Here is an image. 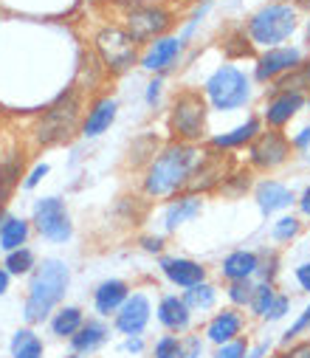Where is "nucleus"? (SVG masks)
Instances as JSON below:
<instances>
[{
	"instance_id": "nucleus-1",
	"label": "nucleus",
	"mask_w": 310,
	"mask_h": 358,
	"mask_svg": "<svg viewBox=\"0 0 310 358\" xmlns=\"http://www.w3.org/2000/svg\"><path fill=\"white\" fill-rule=\"evenodd\" d=\"M197 161H200V152L189 144H175V147L164 150L147 169L144 189L150 195H169L181 187H186Z\"/></svg>"
},
{
	"instance_id": "nucleus-2",
	"label": "nucleus",
	"mask_w": 310,
	"mask_h": 358,
	"mask_svg": "<svg viewBox=\"0 0 310 358\" xmlns=\"http://www.w3.org/2000/svg\"><path fill=\"white\" fill-rule=\"evenodd\" d=\"M68 265L62 259H45L29 285V302H26V319L40 322L51 313V308L65 296L68 288Z\"/></svg>"
},
{
	"instance_id": "nucleus-3",
	"label": "nucleus",
	"mask_w": 310,
	"mask_h": 358,
	"mask_svg": "<svg viewBox=\"0 0 310 358\" xmlns=\"http://www.w3.org/2000/svg\"><path fill=\"white\" fill-rule=\"evenodd\" d=\"M296 29V12L290 6H265L262 12H257L251 20H248V34L254 43L260 45H276L282 40H288Z\"/></svg>"
},
{
	"instance_id": "nucleus-4",
	"label": "nucleus",
	"mask_w": 310,
	"mask_h": 358,
	"mask_svg": "<svg viewBox=\"0 0 310 358\" xmlns=\"http://www.w3.org/2000/svg\"><path fill=\"white\" fill-rule=\"evenodd\" d=\"M206 94H209V99L218 110H237L248 102V79L243 71L223 65L206 82Z\"/></svg>"
},
{
	"instance_id": "nucleus-5",
	"label": "nucleus",
	"mask_w": 310,
	"mask_h": 358,
	"mask_svg": "<svg viewBox=\"0 0 310 358\" xmlns=\"http://www.w3.org/2000/svg\"><path fill=\"white\" fill-rule=\"evenodd\" d=\"M76 119H79V94L76 91H68L62 94L51 108L48 113L43 116L40 122V141L43 144H59V141H68L71 133L76 130Z\"/></svg>"
},
{
	"instance_id": "nucleus-6",
	"label": "nucleus",
	"mask_w": 310,
	"mask_h": 358,
	"mask_svg": "<svg viewBox=\"0 0 310 358\" xmlns=\"http://www.w3.org/2000/svg\"><path fill=\"white\" fill-rule=\"evenodd\" d=\"M206 127V105L197 91H183L178 94L172 105V130L183 141H195L203 136Z\"/></svg>"
},
{
	"instance_id": "nucleus-7",
	"label": "nucleus",
	"mask_w": 310,
	"mask_h": 358,
	"mask_svg": "<svg viewBox=\"0 0 310 358\" xmlns=\"http://www.w3.org/2000/svg\"><path fill=\"white\" fill-rule=\"evenodd\" d=\"M96 48H99L101 59H105V65L113 68V71H125V68H130L136 62V40L122 29L99 31Z\"/></svg>"
},
{
	"instance_id": "nucleus-8",
	"label": "nucleus",
	"mask_w": 310,
	"mask_h": 358,
	"mask_svg": "<svg viewBox=\"0 0 310 358\" xmlns=\"http://www.w3.org/2000/svg\"><path fill=\"white\" fill-rule=\"evenodd\" d=\"M229 172H232V155H226V152H206V155L195 164L186 187H189L192 192L215 189L218 184H226V181H229Z\"/></svg>"
},
{
	"instance_id": "nucleus-9",
	"label": "nucleus",
	"mask_w": 310,
	"mask_h": 358,
	"mask_svg": "<svg viewBox=\"0 0 310 358\" xmlns=\"http://www.w3.org/2000/svg\"><path fill=\"white\" fill-rule=\"evenodd\" d=\"M34 223L40 234L54 243H65L71 237V217L65 212V203L57 198H45L34 206Z\"/></svg>"
},
{
	"instance_id": "nucleus-10",
	"label": "nucleus",
	"mask_w": 310,
	"mask_h": 358,
	"mask_svg": "<svg viewBox=\"0 0 310 358\" xmlns=\"http://www.w3.org/2000/svg\"><path fill=\"white\" fill-rule=\"evenodd\" d=\"M169 26V12L155 6H136L127 15V34L133 40H150Z\"/></svg>"
},
{
	"instance_id": "nucleus-11",
	"label": "nucleus",
	"mask_w": 310,
	"mask_h": 358,
	"mask_svg": "<svg viewBox=\"0 0 310 358\" xmlns=\"http://www.w3.org/2000/svg\"><path fill=\"white\" fill-rule=\"evenodd\" d=\"M288 138L276 130H268V133H260L254 141H251V164L254 166H262V169H271L276 164H282L288 158Z\"/></svg>"
},
{
	"instance_id": "nucleus-12",
	"label": "nucleus",
	"mask_w": 310,
	"mask_h": 358,
	"mask_svg": "<svg viewBox=\"0 0 310 358\" xmlns=\"http://www.w3.org/2000/svg\"><path fill=\"white\" fill-rule=\"evenodd\" d=\"M150 322V302L144 294H133L127 296V302L122 305L119 316H116V327L127 336H139Z\"/></svg>"
},
{
	"instance_id": "nucleus-13",
	"label": "nucleus",
	"mask_w": 310,
	"mask_h": 358,
	"mask_svg": "<svg viewBox=\"0 0 310 358\" xmlns=\"http://www.w3.org/2000/svg\"><path fill=\"white\" fill-rule=\"evenodd\" d=\"M299 62H302V54H299L296 48H271L265 57H260L257 79H260V82L274 79V76H279V73L293 71Z\"/></svg>"
},
{
	"instance_id": "nucleus-14",
	"label": "nucleus",
	"mask_w": 310,
	"mask_h": 358,
	"mask_svg": "<svg viewBox=\"0 0 310 358\" xmlns=\"http://www.w3.org/2000/svg\"><path fill=\"white\" fill-rule=\"evenodd\" d=\"M164 274L175 282V285H183V288H192V285H200L203 277H206V268L192 262V259H164L161 262Z\"/></svg>"
},
{
	"instance_id": "nucleus-15",
	"label": "nucleus",
	"mask_w": 310,
	"mask_h": 358,
	"mask_svg": "<svg viewBox=\"0 0 310 358\" xmlns=\"http://www.w3.org/2000/svg\"><path fill=\"white\" fill-rule=\"evenodd\" d=\"M302 94H276L265 108V122L271 127H282L293 119V113L302 108Z\"/></svg>"
},
{
	"instance_id": "nucleus-16",
	"label": "nucleus",
	"mask_w": 310,
	"mask_h": 358,
	"mask_svg": "<svg viewBox=\"0 0 310 358\" xmlns=\"http://www.w3.org/2000/svg\"><path fill=\"white\" fill-rule=\"evenodd\" d=\"M113 119H116V102L113 99H99L90 110H87V119H85V124H82V133L85 136H101L111 124H113Z\"/></svg>"
},
{
	"instance_id": "nucleus-17",
	"label": "nucleus",
	"mask_w": 310,
	"mask_h": 358,
	"mask_svg": "<svg viewBox=\"0 0 310 358\" xmlns=\"http://www.w3.org/2000/svg\"><path fill=\"white\" fill-rule=\"evenodd\" d=\"M127 302V285L122 280H108L96 288V310L101 316H111Z\"/></svg>"
},
{
	"instance_id": "nucleus-18",
	"label": "nucleus",
	"mask_w": 310,
	"mask_h": 358,
	"mask_svg": "<svg viewBox=\"0 0 310 358\" xmlns=\"http://www.w3.org/2000/svg\"><path fill=\"white\" fill-rule=\"evenodd\" d=\"M260 268V259L254 251H234L223 259V277L237 282V280H248L254 271Z\"/></svg>"
},
{
	"instance_id": "nucleus-19",
	"label": "nucleus",
	"mask_w": 310,
	"mask_h": 358,
	"mask_svg": "<svg viewBox=\"0 0 310 358\" xmlns=\"http://www.w3.org/2000/svg\"><path fill=\"white\" fill-rule=\"evenodd\" d=\"M290 201H293V192L285 189V187L276 184V181H265V184L257 187V203H260V209H262L265 215L290 206Z\"/></svg>"
},
{
	"instance_id": "nucleus-20",
	"label": "nucleus",
	"mask_w": 310,
	"mask_h": 358,
	"mask_svg": "<svg viewBox=\"0 0 310 358\" xmlns=\"http://www.w3.org/2000/svg\"><path fill=\"white\" fill-rule=\"evenodd\" d=\"M158 319H161V324L169 327V330H186V324H189V308H186L183 299L167 296V299H161Z\"/></svg>"
},
{
	"instance_id": "nucleus-21",
	"label": "nucleus",
	"mask_w": 310,
	"mask_h": 358,
	"mask_svg": "<svg viewBox=\"0 0 310 358\" xmlns=\"http://www.w3.org/2000/svg\"><path fill=\"white\" fill-rule=\"evenodd\" d=\"M178 51H181V43L178 40H158V43H153V48L147 51V57H144V68L147 71H164V68H169L172 65V59L178 57Z\"/></svg>"
},
{
	"instance_id": "nucleus-22",
	"label": "nucleus",
	"mask_w": 310,
	"mask_h": 358,
	"mask_svg": "<svg viewBox=\"0 0 310 358\" xmlns=\"http://www.w3.org/2000/svg\"><path fill=\"white\" fill-rule=\"evenodd\" d=\"M105 338H108L105 324L87 322V324H82V327L71 336V344H73V350H79V352H93L99 344H105Z\"/></svg>"
},
{
	"instance_id": "nucleus-23",
	"label": "nucleus",
	"mask_w": 310,
	"mask_h": 358,
	"mask_svg": "<svg viewBox=\"0 0 310 358\" xmlns=\"http://www.w3.org/2000/svg\"><path fill=\"white\" fill-rule=\"evenodd\" d=\"M240 316L234 313V310H223L212 324H209V333H206V336H209L215 344H229L237 333H240Z\"/></svg>"
},
{
	"instance_id": "nucleus-24",
	"label": "nucleus",
	"mask_w": 310,
	"mask_h": 358,
	"mask_svg": "<svg viewBox=\"0 0 310 358\" xmlns=\"http://www.w3.org/2000/svg\"><path fill=\"white\" fill-rule=\"evenodd\" d=\"M310 87V62H299L293 71L282 73V79H276V94H302Z\"/></svg>"
},
{
	"instance_id": "nucleus-25",
	"label": "nucleus",
	"mask_w": 310,
	"mask_h": 358,
	"mask_svg": "<svg viewBox=\"0 0 310 358\" xmlns=\"http://www.w3.org/2000/svg\"><path fill=\"white\" fill-rule=\"evenodd\" d=\"M257 136H260V119H248L243 127H237V130H232L226 136H215L212 147L215 150H229V147H240L246 141H254Z\"/></svg>"
},
{
	"instance_id": "nucleus-26",
	"label": "nucleus",
	"mask_w": 310,
	"mask_h": 358,
	"mask_svg": "<svg viewBox=\"0 0 310 358\" xmlns=\"http://www.w3.org/2000/svg\"><path fill=\"white\" fill-rule=\"evenodd\" d=\"M26 237H29V223H23L17 217H6L0 223V248H6V251L23 248Z\"/></svg>"
},
{
	"instance_id": "nucleus-27",
	"label": "nucleus",
	"mask_w": 310,
	"mask_h": 358,
	"mask_svg": "<svg viewBox=\"0 0 310 358\" xmlns=\"http://www.w3.org/2000/svg\"><path fill=\"white\" fill-rule=\"evenodd\" d=\"M12 355L15 358H43V344L31 330H17L12 338Z\"/></svg>"
},
{
	"instance_id": "nucleus-28",
	"label": "nucleus",
	"mask_w": 310,
	"mask_h": 358,
	"mask_svg": "<svg viewBox=\"0 0 310 358\" xmlns=\"http://www.w3.org/2000/svg\"><path fill=\"white\" fill-rule=\"evenodd\" d=\"M197 212H200V201H195V198H181V201H178V203H172V206H169V212H167V229L181 226L183 220L195 217Z\"/></svg>"
},
{
	"instance_id": "nucleus-29",
	"label": "nucleus",
	"mask_w": 310,
	"mask_h": 358,
	"mask_svg": "<svg viewBox=\"0 0 310 358\" xmlns=\"http://www.w3.org/2000/svg\"><path fill=\"white\" fill-rule=\"evenodd\" d=\"M54 336H73L79 327H82V310L79 308H65V310H59L57 313V319H54Z\"/></svg>"
},
{
	"instance_id": "nucleus-30",
	"label": "nucleus",
	"mask_w": 310,
	"mask_h": 358,
	"mask_svg": "<svg viewBox=\"0 0 310 358\" xmlns=\"http://www.w3.org/2000/svg\"><path fill=\"white\" fill-rule=\"evenodd\" d=\"M183 302H186V308H203L206 310V308L215 305V288L212 285H203V282L200 285H192L186 291V299Z\"/></svg>"
},
{
	"instance_id": "nucleus-31",
	"label": "nucleus",
	"mask_w": 310,
	"mask_h": 358,
	"mask_svg": "<svg viewBox=\"0 0 310 358\" xmlns=\"http://www.w3.org/2000/svg\"><path fill=\"white\" fill-rule=\"evenodd\" d=\"M274 299H276V294H274V288L265 282V285H257L254 288V296H251V308H254V313L257 316H268V310H271V305H274Z\"/></svg>"
},
{
	"instance_id": "nucleus-32",
	"label": "nucleus",
	"mask_w": 310,
	"mask_h": 358,
	"mask_svg": "<svg viewBox=\"0 0 310 358\" xmlns=\"http://www.w3.org/2000/svg\"><path fill=\"white\" fill-rule=\"evenodd\" d=\"M31 265H34V254H31L29 248H15V251H9V257H6V268H9L12 274H26Z\"/></svg>"
},
{
	"instance_id": "nucleus-33",
	"label": "nucleus",
	"mask_w": 310,
	"mask_h": 358,
	"mask_svg": "<svg viewBox=\"0 0 310 358\" xmlns=\"http://www.w3.org/2000/svg\"><path fill=\"white\" fill-rule=\"evenodd\" d=\"M181 355H183V347H181V341H178L175 336L158 338V344H155V358H181Z\"/></svg>"
},
{
	"instance_id": "nucleus-34",
	"label": "nucleus",
	"mask_w": 310,
	"mask_h": 358,
	"mask_svg": "<svg viewBox=\"0 0 310 358\" xmlns=\"http://www.w3.org/2000/svg\"><path fill=\"white\" fill-rule=\"evenodd\" d=\"M229 296H232V302L246 305V302H251V296H254V285H251L248 280H237V282L229 288Z\"/></svg>"
},
{
	"instance_id": "nucleus-35",
	"label": "nucleus",
	"mask_w": 310,
	"mask_h": 358,
	"mask_svg": "<svg viewBox=\"0 0 310 358\" xmlns=\"http://www.w3.org/2000/svg\"><path fill=\"white\" fill-rule=\"evenodd\" d=\"M296 231H299V220L296 217H282L274 226V237L276 240H290V237H296Z\"/></svg>"
},
{
	"instance_id": "nucleus-36",
	"label": "nucleus",
	"mask_w": 310,
	"mask_h": 358,
	"mask_svg": "<svg viewBox=\"0 0 310 358\" xmlns=\"http://www.w3.org/2000/svg\"><path fill=\"white\" fill-rule=\"evenodd\" d=\"M215 358H246V341H229V344H223L215 352Z\"/></svg>"
},
{
	"instance_id": "nucleus-37",
	"label": "nucleus",
	"mask_w": 310,
	"mask_h": 358,
	"mask_svg": "<svg viewBox=\"0 0 310 358\" xmlns=\"http://www.w3.org/2000/svg\"><path fill=\"white\" fill-rule=\"evenodd\" d=\"M304 327H310V305L304 308V313H302V319H299V322H296V324H293V327H290V330L285 333V341H290L293 336H299V333H302Z\"/></svg>"
},
{
	"instance_id": "nucleus-38",
	"label": "nucleus",
	"mask_w": 310,
	"mask_h": 358,
	"mask_svg": "<svg viewBox=\"0 0 310 358\" xmlns=\"http://www.w3.org/2000/svg\"><path fill=\"white\" fill-rule=\"evenodd\" d=\"M285 310H288V299L285 296H276L274 305H271V310H268V319H279V316H285Z\"/></svg>"
},
{
	"instance_id": "nucleus-39",
	"label": "nucleus",
	"mask_w": 310,
	"mask_h": 358,
	"mask_svg": "<svg viewBox=\"0 0 310 358\" xmlns=\"http://www.w3.org/2000/svg\"><path fill=\"white\" fill-rule=\"evenodd\" d=\"M296 280H299V285L304 291H310V262H304V265L296 268Z\"/></svg>"
},
{
	"instance_id": "nucleus-40",
	"label": "nucleus",
	"mask_w": 310,
	"mask_h": 358,
	"mask_svg": "<svg viewBox=\"0 0 310 358\" xmlns=\"http://www.w3.org/2000/svg\"><path fill=\"white\" fill-rule=\"evenodd\" d=\"M45 172H48V166H45V164H43V166H37V169H34V172H31V175L26 178V189H31V187H37V184H40V178H43Z\"/></svg>"
},
{
	"instance_id": "nucleus-41",
	"label": "nucleus",
	"mask_w": 310,
	"mask_h": 358,
	"mask_svg": "<svg viewBox=\"0 0 310 358\" xmlns=\"http://www.w3.org/2000/svg\"><path fill=\"white\" fill-rule=\"evenodd\" d=\"M293 144H296L299 150H304V147H310V127H304V130H302V133H299V136L293 138Z\"/></svg>"
},
{
	"instance_id": "nucleus-42",
	"label": "nucleus",
	"mask_w": 310,
	"mask_h": 358,
	"mask_svg": "<svg viewBox=\"0 0 310 358\" xmlns=\"http://www.w3.org/2000/svg\"><path fill=\"white\" fill-rule=\"evenodd\" d=\"M282 358H310V341L307 344H299L290 355H282Z\"/></svg>"
},
{
	"instance_id": "nucleus-43",
	"label": "nucleus",
	"mask_w": 310,
	"mask_h": 358,
	"mask_svg": "<svg viewBox=\"0 0 310 358\" xmlns=\"http://www.w3.org/2000/svg\"><path fill=\"white\" fill-rule=\"evenodd\" d=\"M197 355H200V341H197V338H192V341H189V350H186L181 358H197Z\"/></svg>"
},
{
	"instance_id": "nucleus-44",
	"label": "nucleus",
	"mask_w": 310,
	"mask_h": 358,
	"mask_svg": "<svg viewBox=\"0 0 310 358\" xmlns=\"http://www.w3.org/2000/svg\"><path fill=\"white\" fill-rule=\"evenodd\" d=\"M299 206H302V212H304V215H310V187L304 189V195H302V201H299Z\"/></svg>"
},
{
	"instance_id": "nucleus-45",
	"label": "nucleus",
	"mask_w": 310,
	"mask_h": 358,
	"mask_svg": "<svg viewBox=\"0 0 310 358\" xmlns=\"http://www.w3.org/2000/svg\"><path fill=\"white\" fill-rule=\"evenodd\" d=\"M6 288H9V271H3V268H0V296L6 294Z\"/></svg>"
},
{
	"instance_id": "nucleus-46",
	"label": "nucleus",
	"mask_w": 310,
	"mask_h": 358,
	"mask_svg": "<svg viewBox=\"0 0 310 358\" xmlns=\"http://www.w3.org/2000/svg\"><path fill=\"white\" fill-rule=\"evenodd\" d=\"M144 248H147V251H161V240H158V237H155V240L150 237V240H144Z\"/></svg>"
},
{
	"instance_id": "nucleus-47",
	"label": "nucleus",
	"mask_w": 310,
	"mask_h": 358,
	"mask_svg": "<svg viewBox=\"0 0 310 358\" xmlns=\"http://www.w3.org/2000/svg\"><path fill=\"white\" fill-rule=\"evenodd\" d=\"M158 87H161V82H153V85H150V94H147V99H150V102H155V99H158Z\"/></svg>"
},
{
	"instance_id": "nucleus-48",
	"label": "nucleus",
	"mask_w": 310,
	"mask_h": 358,
	"mask_svg": "<svg viewBox=\"0 0 310 358\" xmlns=\"http://www.w3.org/2000/svg\"><path fill=\"white\" fill-rule=\"evenodd\" d=\"M127 350H136V352H139V350H141V341H139V338H130V341H127Z\"/></svg>"
},
{
	"instance_id": "nucleus-49",
	"label": "nucleus",
	"mask_w": 310,
	"mask_h": 358,
	"mask_svg": "<svg viewBox=\"0 0 310 358\" xmlns=\"http://www.w3.org/2000/svg\"><path fill=\"white\" fill-rule=\"evenodd\" d=\"M68 358H76V355H68Z\"/></svg>"
},
{
	"instance_id": "nucleus-50",
	"label": "nucleus",
	"mask_w": 310,
	"mask_h": 358,
	"mask_svg": "<svg viewBox=\"0 0 310 358\" xmlns=\"http://www.w3.org/2000/svg\"><path fill=\"white\" fill-rule=\"evenodd\" d=\"M307 102H310V99H307Z\"/></svg>"
}]
</instances>
